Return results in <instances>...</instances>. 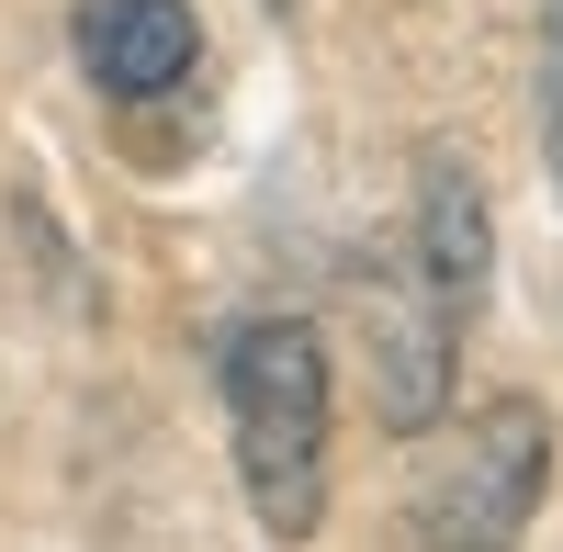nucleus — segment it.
Instances as JSON below:
<instances>
[{"mask_svg": "<svg viewBox=\"0 0 563 552\" xmlns=\"http://www.w3.org/2000/svg\"><path fill=\"white\" fill-rule=\"evenodd\" d=\"M225 384V451H238V496L271 541H316L327 519V429H339V373H327L316 316H249L214 361Z\"/></svg>", "mask_w": 563, "mask_h": 552, "instance_id": "obj_1", "label": "nucleus"}, {"mask_svg": "<svg viewBox=\"0 0 563 552\" xmlns=\"http://www.w3.org/2000/svg\"><path fill=\"white\" fill-rule=\"evenodd\" d=\"M68 45H79L90 90L135 113V102H169V90L203 68V12L192 0H79Z\"/></svg>", "mask_w": 563, "mask_h": 552, "instance_id": "obj_4", "label": "nucleus"}, {"mask_svg": "<svg viewBox=\"0 0 563 552\" xmlns=\"http://www.w3.org/2000/svg\"><path fill=\"white\" fill-rule=\"evenodd\" d=\"M350 316H361V361H372V418L395 440H429L462 384V316L440 305V283L406 249H372L350 271Z\"/></svg>", "mask_w": 563, "mask_h": 552, "instance_id": "obj_3", "label": "nucleus"}, {"mask_svg": "<svg viewBox=\"0 0 563 552\" xmlns=\"http://www.w3.org/2000/svg\"><path fill=\"white\" fill-rule=\"evenodd\" d=\"M406 260L440 283V305L474 328L485 316V283H496V203L462 147H429L417 158V203H406Z\"/></svg>", "mask_w": 563, "mask_h": 552, "instance_id": "obj_5", "label": "nucleus"}, {"mask_svg": "<svg viewBox=\"0 0 563 552\" xmlns=\"http://www.w3.org/2000/svg\"><path fill=\"white\" fill-rule=\"evenodd\" d=\"M530 68H541V169H552V203H563V0H541Z\"/></svg>", "mask_w": 563, "mask_h": 552, "instance_id": "obj_6", "label": "nucleus"}, {"mask_svg": "<svg viewBox=\"0 0 563 552\" xmlns=\"http://www.w3.org/2000/svg\"><path fill=\"white\" fill-rule=\"evenodd\" d=\"M541 496H552V406L496 395L429 451V474L406 496V530H417V552H519Z\"/></svg>", "mask_w": 563, "mask_h": 552, "instance_id": "obj_2", "label": "nucleus"}]
</instances>
